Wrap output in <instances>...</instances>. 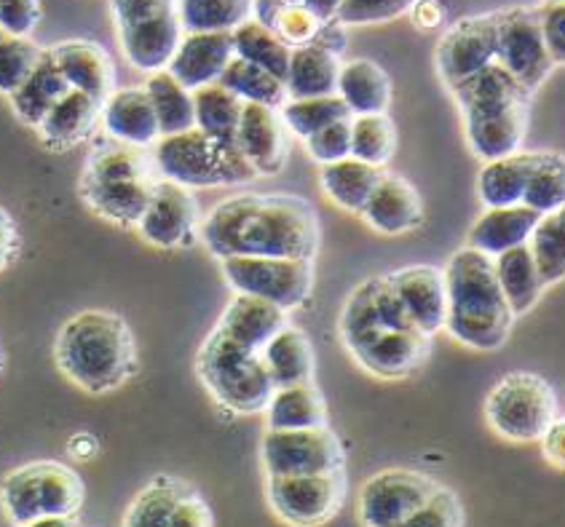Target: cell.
Wrapping results in <instances>:
<instances>
[{"label": "cell", "mask_w": 565, "mask_h": 527, "mask_svg": "<svg viewBox=\"0 0 565 527\" xmlns=\"http://www.w3.org/2000/svg\"><path fill=\"white\" fill-rule=\"evenodd\" d=\"M263 362H266L268 375H271L274 391L287 386H303L313 383V346L303 330L281 327L271 341L263 346Z\"/></svg>", "instance_id": "f546056e"}, {"label": "cell", "mask_w": 565, "mask_h": 527, "mask_svg": "<svg viewBox=\"0 0 565 527\" xmlns=\"http://www.w3.org/2000/svg\"><path fill=\"white\" fill-rule=\"evenodd\" d=\"M413 0H343L338 9V24H383L407 14Z\"/></svg>", "instance_id": "f907efd6"}, {"label": "cell", "mask_w": 565, "mask_h": 527, "mask_svg": "<svg viewBox=\"0 0 565 527\" xmlns=\"http://www.w3.org/2000/svg\"><path fill=\"white\" fill-rule=\"evenodd\" d=\"M285 3H303V0H285Z\"/></svg>", "instance_id": "94428289"}, {"label": "cell", "mask_w": 565, "mask_h": 527, "mask_svg": "<svg viewBox=\"0 0 565 527\" xmlns=\"http://www.w3.org/2000/svg\"><path fill=\"white\" fill-rule=\"evenodd\" d=\"M199 219V201L191 187L172 180H156L146 215L140 217L137 228L142 238L159 249H172L188 241L193 225Z\"/></svg>", "instance_id": "2e32d148"}, {"label": "cell", "mask_w": 565, "mask_h": 527, "mask_svg": "<svg viewBox=\"0 0 565 527\" xmlns=\"http://www.w3.org/2000/svg\"><path fill=\"white\" fill-rule=\"evenodd\" d=\"M322 24H324L322 19L313 17L303 3H281L279 14L274 17L271 28L268 30L279 35L290 49H298V46H306V43H311Z\"/></svg>", "instance_id": "681fc988"}, {"label": "cell", "mask_w": 565, "mask_h": 527, "mask_svg": "<svg viewBox=\"0 0 565 527\" xmlns=\"http://www.w3.org/2000/svg\"><path fill=\"white\" fill-rule=\"evenodd\" d=\"M3 37H6V33H3V30H0V41H3Z\"/></svg>", "instance_id": "6125c7cd"}, {"label": "cell", "mask_w": 565, "mask_h": 527, "mask_svg": "<svg viewBox=\"0 0 565 527\" xmlns=\"http://www.w3.org/2000/svg\"><path fill=\"white\" fill-rule=\"evenodd\" d=\"M407 14H411L413 24H416L418 30H437L439 24L445 22V6L439 3V0H413V6L407 9Z\"/></svg>", "instance_id": "11a10c76"}, {"label": "cell", "mask_w": 565, "mask_h": 527, "mask_svg": "<svg viewBox=\"0 0 565 527\" xmlns=\"http://www.w3.org/2000/svg\"><path fill=\"white\" fill-rule=\"evenodd\" d=\"M231 60H234L231 33H183L164 71L172 73L188 92H196L220 80Z\"/></svg>", "instance_id": "d6986e66"}, {"label": "cell", "mask_w": 565, "mask_h": 527, "mask_svg": "<svg viewBox=\"0 0 565 527\" xmlns=\"http://www.w3.org/2000/svg\"><path fill=\"white\" fill-rule=\"evenodd\" d=\"M539 24H542L544 46H547L552 62L561 67L565 62V33H563L565 6H563V0H557V3H544L542 9H539Z\"/></svg>", "instance_id": "db71d44e"}, {"label": "cell", "mask_w": 565, "mask_h": 527, "mask_svg": "<svg viewBox=\"0 0 565 527\" xmlns=\"http://www.w3.org/2000/svg\"><path fill=\"white\" fill-rule=\"evenodd\" d=\"M335 94L347 103L351 116L386 112L388 103H392V78L379 62L354 60L341 65Z\"/></svg>", "instance_id": "4dcf8cb0"}, {"label": "cell", "mask_w": 565, "mask_h": 527, "mask_svg": "<svg viewBox=\"0 0 565 527\" xmlns=\"http://www.w3.org/2000/svg\"><path fill=\"white\" fill-rule=\"evenodd\" d=\"M397 150V127L386 112L351 118V155L370 166H383Z\"/></svg>", "instance_id": "7bdbcfd3"}, {"label": "cell", "mask_w": 565, "mask_h": 527, "mask_svg": "<svg viewBox=\"0 0 565 527\" xmlns=\"http://www.w3.org/2000/svg\"><path fill=\"white\" fill-rule=\"evenodd\" d=\"M354 118V116H351ZM351 118L332 121L330 127L319 129L317 135L306 137V148L309 155L319 164H332V161L349 159L351 155Z\"/></svg>", "instance_id": "816d5d0a"}, {"label": "cell", "mask_w": 565, "mask_h": 527, "mask_svg": "<svg viewBox=\"0 0 565 527\" xmlns=\"http://www.w3.org/2000/svg\"><path fill=\"white\" fill-rule=\"evenodd\" d=\"M236 148L257 169V174H279L287 164V129L279 110L244 103L236 129Z\"/></svg>", "instance_id": "ac0fdd59"}, {"label": "cell", "mask_w": 565, "mask_h": 527, "mask_svg": "<svg viewBox=\"0 0 565 527\" xmlns=\"http://www.w3.org/2000/svg\"><path fill=\"white\" fill-rule=\"evenodd\" d=\"M84 482L71 466L33 461L14 469L0 482V506L14 525H78L73 519L84 504Z\"/></svg>", "instance_id": "5b68a950"}, {"label": "cell", "mask_w": 565, "mask_h": 527, "mask_svg": "<svg viewBox=\"0 0 565 527\" xmlns=\"http://www.w3.org/2000/svg\"><path fill=\"white\" fill-rule=\"evenodd\" d=\"M201 238L217 260L231 255L313 260L322 228L311 201L290 193H242L212 206Z\"/></svg>", "instance_id": "6da1fadb"}, {"label": "cell", "mask_w": 565, "mask_h": 527, "mask_svg": "<svg viewBox=\"0 0 565 527\" xmlns=\"http://www.w3.org/2000/svg\"><path fill=\"white\" fill-rule=\"evenodd\" d=\"M493 271L514 316H525L539 303L544 287H547L542 281V276H539L536 262H533L531 249L525 244L495 255Z\"/></svg>", "instance_id": "836d02e7"}, {"label": "cell", "mask_w": 565, "mask_h": 527, "mask_svg": "<svg viewBox=\"0 0 565 527\" xmlns=\"http://www.w3.org/2000/svg\"><path fill=\"white\" fill-rule=\"evenodd\" d=\"M542 448H544V455H547V461L552 466L563 469L565 466V453H563V439H565V423L563 418H555L552 423L547 426V431H544L542 437Z\"/></svg>", "instance_id": "9f6ffc18"}, {"label": "cell", "mask_w": 565, "mask_h": 527, "mask_svg": "<svg viewBox=\"0 0 565 527\" xmlns=\"http://www.w3.org/2000/svg\"><path fill=\"white\" fill-rule=\"evenodd\" d=\"M234 37V54L242 60L253 62V65L263 67L276 78H287V67H290V54L292 49L281 41L279 35L271 33L268 28H263L255 19H247L231 33Z\"/></svg>", "instance_id": "ab89813d"}, {"label": "cell", "mask_w": 565, "mask_h": 527, "mask_svg": "<svg viewBox=\"0 0 565 527\" xmlns=\"http://www.w3.org/2000/svg\"><path fill=\"white\" fill-rule=\"evenodd\" d=\"M435 491L437 482L431 476L407 469H386L362 485L360 519L370 527H402Z\"/></svg>", "instance_id": "5bb4252c"}, {"label": "cell", "mask_w": 565, "mask_h": 527, "mask_svg": "<svg viewBox=\"0 0 565 527\" xmlns=\"http://www.w3.org/2000/svg\"><path fill=\"white\" fill-rule=\"evenodd\" d=\"M529 123L531 103L493 112V116L467 123L469 146H472L475 155H480L482 161H493L501 159V155L518 153V150H523L525 135H529Z\"/></svg>", "instance_id": "f1b7e54d"}, {"label": "cell", "mask_w": 565, "mask_h": 527, "mask_svg": "<svg viewBox=\"0 0 565 527\" xmlns=\"http://www.w3.org/2000/svg\"><path fill=\"white\" fill-rule=\"evenodd\" d=\"M542 212L531 209L525 204H512V206H491L469 230V244L467 247L480 249L488 257H495L507 249L520 247V244L529 241L533 225L539 223Z\"/></svg>", "instance_id": "83f0119b"}, {"label": "cell", "mask_w": 565, "mask_h": 527, "mask_svg": "<svg viewBox=\"0 0 565 527\" xmlns=\"http://www.w3.org/2000/svg\"><path fill=\"white\" fill-rule=\"evenodd\" d=\"M19 247V236H17V225L11 219L9 212L0 206V271L14 260Z\"/></svg>", "instance_id": "6f0895ef"}, {"label": "cell", "mask_w": 565, "mask_h": 527, "mask_svg": "<svg viewBox=\"0 0 565 527\" xmlns=\"http://www.w3.org/2000/svg\"><path fill=\"white\" fill-rule=\"evenodd\" d=\"M338 73H341V56L328 52V49L317 46V43L292 49L285 78L287 97L303 99L335 94Z\"/></svg>", "instance_id": "1f68e13d"}, {"label": "cell", "mask_w": 565, "mask_h": 527, "mask_svg": "<svg viewBox=\"0 0 565 527\" xmlns=\"http://www.w3.org/2000/svg\"><path fill=\"white\" fill-rule=\"evenodd\" d=\"M183 33H234L253 19V0H178Z\"/></svg>", "instance_id": "f35d334b"}, {"label": "cell", "mask_w": 565, "mask_h": 527, "mask_svg": "<svg viewBox=\"0 0 565 527\" xmlns=\"http://www.w3.org/2000/svg\"><path fill=\"white\" fill-rule=\"evenodd\" d=\"M0 367H3V354H0Z\"/></svg>", "instance_id": "e7e4bbea"}, {"label": "cell", "mask_w": 565, "mask_h": 527, "mask_svg": "<svg viewBox=\"0 0 565 527\" xmlns=\"http://www.w3.org/2000/svg\"><path fill=\"white\" fill-rule=\"evenodd\" d=\"M287 324V311L271 300L255 294L236 292V298L225 305L217 327L242 346L263 351L268 341Z\"/></svg>", "instance_id": "d4e9b609"}, {"label": "cell", "mask_w": 565, "mask_h": 527, "mask_svg": "<svg viewBox=\"0 0 565 527\" xmlns=\"http://www.w3.org/2000/svg\"><path fill=\"white\" fill-rule=\"evenodd\" d=\"M544 3H557V0H544Z\"/></svg>", "instance_id": "be15d7a7"}, {"label": "cell", "mask_w": 565, "mask_h": 527, "mask_svg": "<svg viewBox=\"0 0 565 527\" xmlns=\"http://www.w3.org/2000/svg\"><path fill=\"white\" fill-rule=\"evenodd\" d=\"M103 123L110 137L135 148H150L161 137L153 103L146 86L113 89L103 103Z\"/></svg>", "instance_id": "7402d4cb"}, {"label": "cell", "mask_w": 565, "mask_h": 527, "mask_svg": "<svg viewBox=\"0 0 565 527\" xmlns=\"http://www.w3.org/2000/svg\"><path fill=\"white\" fill-rule=\"evenodd\" d=\"M220 84L228 86L236 97H242L244 103H257L268 105V108L279 110L281 105L287 103V86L285 80L276 78L263 67L253 65V62L242 60V56L234 54V60L228 62L223 75H220Z\"/></svg>", "instance_id": "b9f144b4"}, {"label": "cell", "mask_w": 565, "mask_h": 527, "mask_svg": "<svg viewBox=\"0 0 565 527\" xmlns=\"http://www.w3.org/2000/svg\"><path fill=\"white\" fill-rule=\"evenodd\" d=\"M268 504L290 525H322L347 498L343 469L322 474H268Z\"/></svg>", "instance_id": "30bf717a"}, {"label": "cell", "mask_w": 565, "mask_h": 527, "mask_svg": "<svg viewBox=\"0 0 565 527\" xmlns=\"http://www.w3.org/2000/svg\"><path fill=\"white\" fill-rule=\"evenodd\" d=\"M381 174L383 172L379 166H370L365 161L349 155V159L324 164L322 174H319V182H322L324 196H328L332 204L360 215V212L365 209L370 193L379 185Z\"/></svg>", "instance_id": "e575fe53"}, {"label": "cell", "mask_w": 565, "mask_h": 527, "mask_svg": "<svg viewBox=\"0 0 565 527\" xmlns=\"http://www.w3.org/2000/svg\"><path fill=\"white\" fill-rule=\"evenodd\" d=\"M41 22V0H0V30L6 35L30 37Z\"/></svg>", "instance_id": "f5cc1de1"}, {"label": "cell", "mask_w": 565, "mask_h": 527, "mask_svg": "<svg viewBox=\"0 0 565 527\" xmlns=\"http://www.w3.org/2000/svg\"><path fill=\"white\" fill-rule=\"evenodd\" d=\"M41 56L43 49L35 46L30 37L6 35L0 41V92L11 97L30 78Z\"/></svg>", "instance_id": "bcb514c9"}, {"label": "cell", "mask_w": 565, "mask_h": 527, "mask_svg": "<svg viewBox=\"0 0 565 527\" xmlns=\"http://www.w3.org/2000/svg\"><path fill=\"white\" fill-rule=\"evenodd\" d=\"M146 89L153 103L156 121L161 137L180 135L196 127V110H193V92H188L169 71L150 73Z\"/></svg>", "instance_id": "74e56055"}, {"label": "cell", "mask_w": 565, "mask_h": 527, "mask_svg": "<svg viewBox=\"0 0 565 527\" xmlns=\"http://www.w3.org/2000/svg\"><path fill=\"white\" fill-rule=\"evenodd\" d=\"M124 525L129 527H212L210 506L199 491L174 476H156L131 501Z\"/></svg>", "instance_id": "4fadbf2b"}, {"label": "cell", "mask_w": 565, "mask_h": 527, "mask_svg": "<svg viewBox=\"0 0 565 527\" xmlns=\"http://www.w3.org/2000/svg\"><path fill=\"white\" fill-rule=\"evenodd\" d=\"M156 180H92L81 178V196L97 212L99 217L110 223L129 225L140 223L146 215Z\"/></svg>", "instance_id": "4316f807"}, {"label": "cell", "mask_w": 565, "mask_h": 527, "mask_svg": "<svg viewBox=\"0 0 565 527\" xmlns=\"http://www.w3.org/2000/svg\"><path fill=\"white\" fill-rule=\"evenodd\" d=\"M279 118L285 129H290L295 137H311L319 129L330 127L332 121L341 118H351V110L347 108L338 94H328V97H303V99H287L279 108Z\"/></svg>", "instance_id": "ee69618b"}, {"label": "cell", "mask_w": 565, "mask_h": 527, "mask_svg": "<svg viewBox=\"0 0 565 527\" xmlns=\"http://www.w3.org/2000/svg\"><path fill=\"white\" fill-rule=\"evenodd\" d=\"M525 247L531 249L544 284H557L565 276V212L552 209L533 225Z\"/></svg>", "instance_id": "60d3db41"}, {"label": "cell", "mask_w": 565, "mask_h": 527, "mask_svg": "<svg viewBox=\"0 0 565 527\" xmlns=\"http://www.w3.org/2000/svg\"><path fill=\"white\" fill-rule=\"evenodd\" d=\"M67 92H71V84H67L65 73L60 71L52 52L43 49V56L38 60L35 71L30 73V78L24 80L9 99L11 105H14L17 116L22 118L28 127L35 129L38 123L43 121V116H46Z\"/></svg>", "instance_id": "d6a6232c"}, {"label": "cell", "mask_w": 565, "mask_h": 527, "mask_svg": "<svg viewBox=\"0 0 565 527\" xmlns=\"http://www.w3.org/2000/svg\"><path fill=\"white\" fill-rule=\"evenodd\" d=\"M347 463L341 439L328 426L311 429H268L263 434L266 474H322Z\"/></svg>", "instance_id": "8fae6325"}, {"label": "cell", "mask_w": 565, "mask_h": 527, "mask_svg": "<svg viewBox=\"0 0 565 527\" xmlns=\"http://www.w3.org/2000/svg\"><path fill=\"white\" fill-rule=\"evenodd\" d=\"M343 346L351 359L383 380H402L424 369L431 354V337L418 330H394L381 322L373 305L370 279L349 294L341 313Z\"/></svg>", "instance_id": "277c9868"}, {"label": "cell", "mask_w": 565, "mask_h": 527, "mask_svg": "<svg viewBox=\"0 0 565 527\" xmlns=\"http://www.w3.org/2000/svg\"><path fill=\"white\" fill-rule=\"evenodd\" d=\"M153 164L164 174V180L180 182L185 187L247 185L260 178L236 146L220 142L196 127L161 137L153 150Z\"/></svg>", "instance_id": "52a82bcc"}, {"label": "cell", "mask_w": 565, "mask_h": 527, "mask_svg": "<svg viewBox=\"0 0 565 527\" xmlns=\"http://www.w3.org/2000/svg\"><path fill=\"white\" fill-rule=\"evenodd\" d=\"M360 215L379 234L402 236L424 225V201L405 178L383 172Z\"/></svg>", "instance_id": "44dd1931"}, {"label": "cell", "mask_w": 565, "mask_h": 527, "mask_svg": "<svg viewBox=\"0 0 565 527\" xmlns=\"http://www.w3.org/2000/svg\"><path fill=\"white\" fill-rule=\"evenodd\" d=\"M54 359L62 375L78 388L108 394L135 375V335L118 313L84 311L60 330Z\"/></svg>", "instance_id": "3957f363"}, {"label": "cell", "mask_w": 565, "mask_h": 527, "mask_svg": "<svg viewBox=\"0 0 565 527\" xmlns=\"http://www.w3.org/2000/svg\"><path fill=\"white\" fill-rule=\"evenodd\" d=\"M454 97L461 108L463 123L480 121V118L493 116L514 105L531 103L533 94L520 86V80L512 73H507L499 62L482 67L475 75H469L467 80L454 86Z\"/></svg>", "instance_id": "ffe728a7"}, {"label": "cell", "mask_w": 565, "mask_h": 527, "mask_svg": "<svg viewBox=\"0 0 565 527\" xmlns=\"http://www.w3.org/2000/svg\"><path fill=\"white\" fill-rule=\"evenodd\" d=\"M103 116V103L92 94L71 89L38 123V135L52 150H71L84 142Z\"/></svg>", "instance_id": "484cf974"}, {"label": "cell", "mask_w": 565, "mask_h": 527, "mask_svg": "<svg viewBox=\"0 0 565 527\" xmlns=\"http://www.w3.org/2000/svg\"><path fill=\"white\" fill-rule=\"evenodd\" d=\"M563 201H565L563 155L550 153V159L531 174L529 185H525V193H523V204L544 215V212L561 209Z\"/></svg>", "instance_id": "7dc6e473"}, {"label": "cell", "mask_w": 565, "mask_h": 527, "mask_svg": "<svg viewBox=\"0 0 565 527\" xmlns=\"http://www.w3.org/2000/svg\"><path fill=\"white\" fill-rule=\"evenodd\" d=\"M386 281L411 313L413 324L424 335H437L445 330L448 319V290H445V273L435 266H407L388 273Z\"/></svg>", "instance_id": "e0dca14e"}, {"label": "cell", "mask_w": 565, "mask_h": 527, "mask_svg": "<svg viewBox=\"0 0 565 527\" xmlns=\"http://www.w3.org/2000/svg\"><path fill=\"white\" fill-rule=\"evenodd\" d=\"M486 416L499 437L510 442H536L557 418V397L539 375L510 373L488 394Z\"/></svg>", "instance_id": "ba28073f"}, {"label": "cell", "mask_w": 565, "mask_h": 527, "mask_svg": "<svg viewBox=\"0 0 565 527\" xmlns=\"http://www.w3.org/2000/svg\"><path fill=\"white\" fill-rule=\"evenodd\" d=\"M495 35H499V14H477L458 19L439 37L435 65L448 89L467 80L482 67L495 62Z\"/></svg>", "instance_id": "9a60e30c"}, {"label": "cell", "mask_w": 565, "mask_h": 527, "mask_svg": "<svg viewBox=\"0 0 565 527\" xmlns=\"http://www.w3.org/2000/svg\"><path fill=\"white\" fill-rule=\"evenodd\" d=\"M341 3H343V0H303L306 9H309L317 19H322V22H330V19H335L338 9H341Z\"/></svg>", "instance_id": "91938a15"}, {"label": "cell", "mask_w": 565, "mask_h": 527, "mask_svg": "<svg viewBox=\"0 0 565 527\" xmlns=\"http://www.w3.org/2000/svg\"><path fill=\"white\" fill-rule=\"evenodd\" d=\"M153 166L135 146L97 148L84 166V178L92 180H153Z\"/></svg>", "instance_id": "f6af8a7d"}, {"label": "cell", "mask_w": 565, "mask_h": 527, "mask_svg": "<svg viewBox=\"0 0 565 527\" xmlns=\"http://www.w3.org/2000/svg\"><path fill=\"white\" fill-rule=\"evenodd\" d=\"M67 450H71V455L78 458V461H89V458H94V453H97V439L86 434V431H81V434L71 437Z\"/></svg>", "instance_id": "680465c9"}, {"label": "cell", "mask_w": 565, "mask_h": 527, "mask_svg": "<svg viewBox=\"0 0 565 527\" xmlns=\"http://www.w3.org/2000/svg\"><path fill=\"white\" fill-rule=\"evenodd\" d=\"M196 373L206 391L228 410L253 416L266 410L274 394L271 375L260 351H253L215 327L201 343Z\"/></svg>", "instance_id": "8992f818"}, {"label": "cell", "mask_w": 565, "mask_h": 527, "mask_svg": "<svg viewBox=\"0 0 565 527\" xmlns=\"http://www.w3.org/2000/svg\"><path fill=\"white\" fill-rule=\"evenodd\" d=\"M407 527H463V506L450 487L437 485V491L407 517Z\"/></svg>", "instance_id": "c3c4849f"}, {"label": "cell", "mask_w": 565, "mask_h": 527, "mask_svg": "<svg viewBox=\"0 0 565 527\" xmlns=\"http://www.w3.org/2000/svg\"><path fill=\"white\" fill-rule=\"evenodd\" d=\"M60 71L65 73L71 89L92 94L94 99L105 103L116 89V67L110 54L99 43L92 41H62L49 49Z\"/></svg>", "instance_id": "603a6c76"}, {"label": "cell", "mask_w": 565, "mask_h": 527, "mask_svg": "<svg viewBox=\"0 0 565 527\" xmlns=\"http://www.w3.org/2000/svg\"><path fill=\"white\" fill-rule=\"evenodd\" d=\"M448 290V319L445 330L463 346L475 351H495L510 341L514 313L501 292L493 271V257L463 247L450 257L445 268Z\"/></svg>", "instance_id": "7a4b0ae2"}, {"label": "cell", "mask_w": 565, "mask_h": 527, "mask_svg": "<svg viewBox=\"0 0 565 527\" xmlns=\"http://www.w3.org/2000/svg\"><path fill=\"white\" fill-rule=\"evenodd\" d=\"M223 273L236 292L271 300L285 311L298 309L311 294L313 260L274 255L223 257Z\"/></svg>", "instance_id": "9c48e42d"}, {"label": "cell", "mask_w": 565, "mask_h": 527, "mask_svg": "<svg viewBox=\"0 0 565 527\" xmlns=\"http://www.w3.org/2000/svg\"><path fill=\"white\" fill-rule=\"evenodd\" d=\"M499 14V35H495V62L520 80L531 94L550 78L555 62L544 46L539 9H507Z\"/></svg>", "instance_id": "7c38bea8"}, {"label": "cell", "mask_w": 565, "mask_h": 527, "mask_svg": "<svg viewBox=\"0 0 565 527\" xmlns=\"http://www.w3.org/2000/svg\"><path fill=\"white\" fill-rule=\"evenodd\" d=\"M244 99L236 97L228 86L220 80L206 84L193 92V110H196V129L215 137L220 142L236 146L238 118H242Z\"/></svg>", "instance_id": "8d00e7d4"}, {"label": "cell", "mask_w": 565, "mask_h": 527, "mask_svg": "<svg viewBox=\"0 0 565 527\" xmlns=\"http://www.w3.org/2000/svg\"><path fill=\"white\" fill-rule=\"evenodd\" d=\"M268 429H311L328 426V399L313 383L276 388L266 405Z\"/></svg>", "instance_id": "d590c367"}, {"label": "cell", "mask_w": 565, "mask_h": 527, "mask_svg": "<svg viewBox=\"0 0 565 527\" xmlns=\"http://www.w3.org/2000/svg\"><path fill=\"white\" fill-rule=\"evenodd\" d=\"M547 159L550 150H518V153L486 161L480 178H477V193H480L482 204L488 209L491 206L523 204V193L531 174Z\"/></svg>", "instance_id": "cb8c5ba5"}]
</instances>
